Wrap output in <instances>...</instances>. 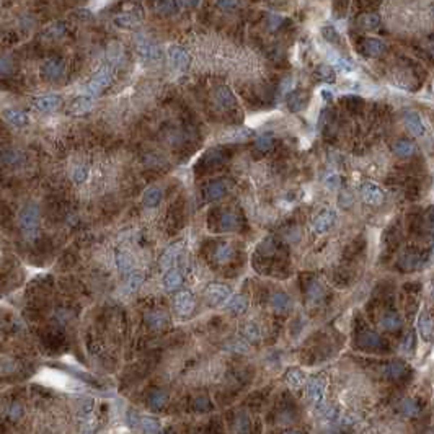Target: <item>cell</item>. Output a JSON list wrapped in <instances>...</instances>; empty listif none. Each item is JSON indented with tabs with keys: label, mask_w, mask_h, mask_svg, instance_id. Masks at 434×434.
<instances>
[{
	"label": "cell",
	"mask_w": 434,
	"mask_h": 434,
	"mask_svg": "<svg viewBox=\"0 0 434 434\" xmlns=\"http://www.w3.org/2000/svg\"><path fill=\"white\" fill-rule=\"evenodd\" d=\"M251 136H253V131H251V129L240 127V129H235V131L227 132L224 140L225 142H245V140H248Z\"/></svg>",
	"instance_id": "36"
},
{
	"label": "cell",
	"mask_w": 434,
	"mask_h": 434,
	"mask_svg": "<svg viewBox=\"0 0 434 434\" xmlns=\"http://www.w3.org/2000/svg\"><path fill=\"white\" fill-rule=\"evenodd\" d=\"M407 374H408V367L405 366L402 361L390 362V364L385 367V375L392 380H402Z\"/></svg>",
	"instance_id": "29"
},
{
	"label": "cell",
	"mask_w": 434,
	"mask_h": 434,
	"mask_svg": "<svg viewBox=\"0 0 434 434\" xmlns=\"http://www.w3.org/2000/svg\"><path fill=\"white\" fill-rule=\"evenodd\" d=\"M21 408L18 407V405H13V407L10 408V418H13V420H16V418H20L21 416Z\"/></svg>",
	"instance_id": "61"
},
{
	"label": "cell",
	"mask_w": 434,
	"mask_h": 434,
	"mask_svg": "<svg viewBox=\"0 0 434 434\" xmlns=\"http://www.w3.org/2000/svg\"><path fill=\"white\" fill-rule=\"evenodd\" d=\"M142 281H144V274L142 273H131L129 274V279H127V284H126V287H127V291L129 292H136L139 287H140V284H142Z\"/></svg>",
	"instance_id": "47"
},
{
	"label": "cell",
	"mask_w": 434,
	"mask_h": 434,
	"mask_svg": "<svg viewBox=\"0 0 434 434\" xmlns=\"http://www.w3.org/2000/svg\"><path fill=\"white\" fill-rule=\"evenodd\" d=\"M338 204H339V208H343V209H349V208L354 204V196H353V193H351L349 190H341V191H339Z\"/></svg>",
	"instance_id": "48"
},
{
	"label": "cell",
	"mask_w": 434,
	"mask_h": 434,
	"mask_svg": "<svg viewBox=\"0 0 434 434\" xmlns=\"http://www.w3.org/2000/svg\"><path fill=\"white\" fill-rule=\"evenodd\" d=\"M237 431H240V433L250 431V418H248L247 413H242L237 418Z\"/></svg>",
	"instance_id": "53"
},
{
	"label": "cell",
	"mask_w": 434,
	"mask_h": 434,
	"mask_svg": "<svg viewBox=\"0 0 434 434\" xmlns=\"http://www.w3.org/2000/svg\"><path fill=\"white\" fill-rule=\"evenodd\" d=\"M199 162H201L199 163L201 170H213L225 162V155L220 149H211L209 152L204 154V157Z\"/></svg>",
	"instance_id": "14"
},
{
	"label": "cell",
	"mask_w": 434,
	"mask_h": 434,
	"mask_svg": "<svg viewBox=\"0 0 434 434\" xmlns=\"http://www.w3.org/2000/svg\"><path fill=\"white\" fill-rule=\"evenodd\" d=\"M116 265H118L119 271L122 274H131L134 271V260L132 256L124 250H119L116 253Z\"/></svg>",
	"instance_id": "28"
},
{
	"label": "cell",
	"mask_w": 434,
	"mask_h": 434,
	"mask_svg": "<svg viewBox=\"0 0 434 434\" xmlns=\"http://www.w3.org/2000/svg\"><path fill=\"white\" fill-rule=\"evenodd\" d=\"M217 5H219V8H222V10L232 11V10L238 8L240 0H217Z\"/></svg>",
	"instance_id": "55"
},
{
	"label": "cell",
	"mask_w": 434,
	"mask_h": 434,
	"mask_svg": "<svg viewBox=\"0 0 434 434\" xmlns=\"http://www.w3.org/2000/svg\"><path fill=\"white\" fill-rule=\"evenodd\" d=\"M394 152L398 157L408 158L416 152V145L408 139H400V140H397V144L394 145Z\"/></svg>",
	"instance_id": "32"
},
{
	"label": "cell",
	"mask_w": 434,
	"mask_h": 434,
	"mask_svg": "<svg viewBox=\"0 0 434 434\" xmlns=\"http://www.w3.org/2000/svg\"><path fill=\"white\" fill-rule=\"evenodd\" d=\"M324 183L328 190H336V188H339V177L336 173H328V175H325Z\"/></svg>",
	"instance_id": "54"
},
{
	"label": "cell",
	"mask_w": 434,
	"mask_h": 434,
	"mask_svg": "<svg viewBox=\"0 0 434 434\" xmlns=\"http://www.w3.org/2000/svg\"><path fill=\"white\" fill-rule=\"evenodd\" d=\"M284 380L287 382V385H289L291 389H294V390L302 389V387L306 385V375H304V372L301 371V369H296V367L289 369V371L286 372Z\"/></svg>",
	"instance_id": "25"
},
{
	"label": "cell",
	"mask_w": 434,
	"mask_h": 434,
	"mask_svg": "<svg viewBox=\"0 0 434 434\" xmlns=\"http://www.w3.org/2000/svg\"><path fill=\"white\" fill-rule=\"evenodd\" d=\"M403 118H405V124H407V127L410 129V132H412L413 136H416V137L425 136L426 126H425L423 119H421V116L416 113V111H405Z\"/></svg>",
	"instance_id": "10"
},
{
	"label": "cell",
	"mask_w": 434,
	"mask_h": 434,
	"mask_svg": "<svg viewBox=\"0 0 434 434\" xmlns=\"http://www.w3.org/2000/svg\"><path fill=\"white\" fill-rule=\"evenodd\" d=\"M155 11L158 15H172L177 11L175 0H155Z\"/></svg>",
	"instance_id": "42"
},
{
	"label": "cell",
	"mask_w": 434,
	"mask_h": 434,
	"mask_svg": "<svg viewBox=\"0 0 434 434\" xmlns=\"http://www.w3.org/2000/svg\"><path fill=\"white\" fill-rule=\"evenodd\" d=\"M137 51H139V54L149 62H154L160 57V49H158V46L144 36H139V39H137Z\"/></svg>",
	"instance_id": "11"
},
{
	"label": "cell",
	"mask_w": 434,
	"mask_h": 434,
	"mask_svg": "<svg viewBox=\"0 0 434 434\" xmlns=\"http://www.w3.org/2000/svg\"><path fill=\"white\" fill-rule=\"evenodd\" d=\"M271 306L276 312L284 314L287 310H291L292 302H291V297L287 296L286 292H274L271 296Z\"/></svg>",
	"instance_id": "26"
},
{
	"label": "cell",
	"mask_w": 434,
	"mask_h": 434,
	"mask_svg": "<svg viewBox=\"0 0 434 434\" xmlns=\"http://www.w3.org/2000/svg\"><path fill=\"white\" fill-rule=\"evenodd\" d=\"M292 87H294V79L289 77V79H286L283 82V85H281V92H283V93H289V92H292Z\"/></svg>",
	"instance_id": "60"
},
{
	"label": "cell",
	"mask_w": 434,
	"mask_h": 434,
	"mask_svg": "<svg viewBox=\"0 0 434 434\" xmlns=\"http://www.w3.org/2000/svg\"><path fill=\"white\" fill-rule=\"evenodd\" d=\"M336 224V213L333 209H322L319 214L314 217L312 228L315 233H326L330 228Z\"/></svg>",
	"instance_id": "6"
},
{
	"label": "cell",
	"mask_w": 434,
	"mask_h": 434,
	"mask_svg": "<svg viewBox=\"0 0 434 434\" xmlns=\"http://www.w3.org/2000/svg\"><path fill=\"white\" fill-rule=\"evenodd\" d=\"M93 105H95V97H92V95H82V97H79L72 103V113L74 114L89 113V111L93 108Z\"/></svg>",
	"instance_id": "27"
},
{
	"label": "cell",
	"mask_w": 434,
	"mask_h": 434,
	"mask_svg": "<svg viewBox=\"0 0 434 434\" xmlns=\"http://www.w3.org/2000/svg\"><path fill=\"white\" fill-rule=\"evenodd\" d=\"M330 61H331L333 67L341 70V72H344V74H348V72H351V70L354 69V66L348 59H344V57L335 54V52H331V54H330Z\"/></svg>",
	"instance_id": "41"
},
{
	"label": "cell",
	"mask_w": 434,
	"mask_h": 434,
	"mask_svg": "<svg viewBox=\"0 0 434 434\" xmlns=\"http://www.w3.org/2000/svg\"><path fill=\"white\" fill-rule=\"evenodd\" d=\"M304 387H306V392L310 402L315 403L317 407L324 403L325 392H326V379L324 375H315V377L306 380V385Z\"/></svg>",
	"instance_id": "4"
},
{
	"label": "cell",
	"mask_w": 434,
	"mask_h": 434,
	"mask_svg": "<svg viewBox=\"0 0 434 434\" xmlns=\"http://www.w3.org/2000/svg\"><path fill=\"white\" fill-rule=\"evenodd\" d=\"M418 330H420L421 338H423V341L430 343L433 339V319L430 317V314L421 312L418 319Z\"/></svg>",
	"instance_id": "24"
},
{
	"label": "cell",
	"mask_w": 434,
	"mask_h": 434,
	"mask_svg": "<svg viewBox=\"0 0 434 434\" xmlns=\"http://www.w3.org/2000/svg\"><path fill=\"white\" fill-rule=\"evenodd\" d=\"M193 408L196 412H209L211 410V400L208 397H198L195 402H193Z\"/></svg>",
	"instance_id": "52"
},
{
	"label": "cell",
	"mask_w": 434,
	"mask_h": 434,
	"mask_svg": "<svg viewBox=\"0 0 434 434\" xmlns=\"http://www.w3.org/2000/svg\"><path fill=\"white\" fill-rule=\"evenodd\" d=\"M147 403H149V407H150L152 410H162V408H165V407H167V403H168V395L165 394V392H162V390H154V392H152V394L149 395Z\"/></svg>",
	"instance_id": "37"
},
{
	"label": "cell",
	"mask_w": 434,
	"mask_h": 434,
	"mask_svg": "<svg viewBox=\"0 0 434 434\" xmlns=\"http://www.w3.org/2000/svg\"><path fill=\"white\" fill-rule=\"evenodd\" d=\"M255 145H256V149L261 150V152L271 150L274 147V137H273V134H263V136H260V137L256 139Z\"/></svg>",
	"instance_id": "45"
},
{
	"label": "cell",
	"mask_w": 434,
	"mask_h": 434,
	"mask_svg": "<svg viewBox=\"0 0 434 434\" xmlns=\"http://www.w3.org/2000/svg\"><path fill=\"white\" fill-rule=\"evenodd\" d=\"M227 309L230 310L232 314L235 315H242L247 312L248 309V301L245 296H233L230 301L227 302Z\"/></svg>",
	"instance_id": "34"
},
{
	"label": "cell",
	"mask_w": 434,
	"mask_h": 434,
	"mask_svg": "<svg viewBox=\"0 0 434 434\" xmlns=\"http://www.w3.org/2000/svg\"><path fill=\"white\" fill-rule=\"evenodd\" d=\"M87 175H89V167H87V165H77L72 170V178H74L75 183H82V181H85Z\"/></svg>",
	"instance_id": "50"
},
{
	"label": "cell",
	"mask_w": 434,
	"mask_h": 434,
	"mask_svg": "<svg viewBox=\"0 0 434 434\" xmlns=\"http://www.w3.org/2000/svg\"><path fill=\"white\" fill-rule=\"evenodd\" d=\"M322 97H324L325 102H331V100H333V93L330 90L324 89V90H322Z\"/></svg>",
	"instance_id": "63"
},
{
	"label": "cell",
	"mask_w": 434,
	"mask_h": 434,
	"mask_svg": "<svg viewBox=\"0 0 434 434\" xmlns=\"http://www.w3.org/2000/svg\"><path fill=\"white\" fill-rule=\"evenodd\" d=\"M217 225H219L220 230L224 232H232V230H237L238 225H240V219H238V214L233 213V211H224L220 216H219V220H217Z\"/></svg>",
	"instance_id": "18"
},
{
	"label": "cell",
	"mask_w": 434,
	"mask_h": 434,
	"mask_svg": "<svg viewBox=\"0 0 434 434\" xmlns=\"http://www.w3.org/2000/svg\"><path fill=\"white\" fill-rule=\"evenodd\" d=\"M415 349V333H408L403 339V351L405 353H410V351Z\"/></svg>",
	"instance_id": "57"
},
{
	"label": "cell",
	"mask_w": 434,
	"mask_h": 434,
	"mask_svg": "<svg viewBox=\"0 0 434 434\" xmlns=\"http://www.w3.org/2000/svg\"><path fill=\"white\" fill-rule=\"evenodd\" d=\"M64 72H66V66H64L62 61H57V59H51L44 64L43 67V74L48 77L49 80H57L61 79Z\"/></svg>",
	"instance_id": "22"
},
{
	"label": "cell",
	"mask_w": 434,
	"mask_h": 434,
	"mask_svg": "<svg viewBox=\"0 0 434 434\" xmlns=\"http://www.w3.org/2000/svg\"><path fill=\"white\" fill-rule=\"evenodd\" d=\"M361 51L362 54L367 57H379L385 51V44L380 39L369 38V39H364V43L361 46Z\"/></svg>",
	"instance_id": "21"
},
{
	"label": "cell",
	"mask_w": 434,
	"mask_h": 434,
	"mask_svg": "<svg viewBox=\"0 0 434 434\" xmlns=\"http://www.w3.org/2000/svg\"><path fill=\"white\" fill-rule=\"evenodd\" d=\"M359 23L364 30H375V28L380 25V18H379V15H375V13H366L359 18Z\"/></svg>",
	"instance_id": "44"
},
{
	"label": "cell",
	"mask_w": 434,
	"mask_h": 434,
	"mask_svg": "<svg viewBox=\"0 0 434 434\" xmlns=\"http://www.w3.org/2000/svg\"><path fill=\"white\" fill-rule=\"evenodd\" d=\"M268 21H269V28H271V30H276L281 23H283V16L278 15V13H269Z\"/></svg>",
	"instance_id": "58"
},
{
	"label": "cell",
	"mask_w": 434,
	"mask_h": 434,
	"mask_svg": "<svg viewBox=\"0 0 434 434\" xmlns=\"http://www.w3.org/2000/svg\"><path fill=\"white\" fill-rule=\"evenodd\" d=\"M325 297V289L324 286H322L320 283H312L309 287H307V301L309 304H312V306H319V304L324 301Z\"/></svg>",
	"instance_id": "30"
},
{
	"label": "cell",
	"mask_w": 434,
	"mask_h": 434,
	"mask_svg": "<svg viewBox=\"0 0 434 434\" xmlns=\"http://www.w3.org/2000/svg\"><path fill=\"white\" fill-rule=\"evenodd\" d=\"M11 70V61L8 57H0V75L8 74Z\"/></svg>",
	"instance_id": "59"
},
{
	"label": "cell",
	"mask_w": 434,
	"mask_h": 434,
	"mask_svg": "<svg viewBox=\"0 0 434 434\" xmlns=\"http://www.w3.org/2000/svg\"><path fill=\"white\" fill-rule=\"evenodd\" d=\"M214 98H216L217 107H219L220 109H224V111H230V109H233L237 107L235 97H233L232 90L228 89V87H225V85L217 87L216 93H214Z\"/></svg>",
	"instance_id": "8"
},
{
	"label": "cell",
	"mask_w": 434,
	"mask_h": 434,
	"mask_svg": "<svg viewBox=\"0 0 434 434\" xmlns=\"http://www.w3.org/2000/svg\"><path fill=\"white\" fill-rule=\"evenodd\" d=\"M400 412L405 416H416L420 415L421 412V407L416 398H405V400L400 403Z\"/></svg>",
	"instance_id": "39"
},
{
	"label": "cell",
	"mask_w": 434,
	"mask_h": 434,
	"mask_svg": "<svg viewBox=\"0 0 434 434\" xmlns=\"http://www.w3.org/2000/svg\"><path fill=\"white\" fill-rule=\"evenodd\" d=\"M163 193L160 188H149L147 191L144 193V204L149 208H155L158 203L162 201Z\"/></svg>",
	"instance_id": "40"
},
{
	"label": "cell",
	"mask_w": 434,
	"mask_h": 434,
	"mask_svg": "<svg viewBox=\"0 0 434 434\" xmlns=\"http://www.w3.org/2000/svg\"><path fill=\"white\" fill-rule=\"evenodd\" d=\"M62 100L59 95H46L36 100V108L43 113H51V111H56L61 107Z\"/></svg>",
	"instance_id": "23"
},
{
	"label": "cell",
	"mask_w": 434,
	"mask_h": 434,
	"mask_svg": "<svg viewBox=\"0 0 434 434\" xmlns=\"http://www.w3.org/2000/svg\"><path fill=\"white\" fill-rule=\"evenodd\" d=\"M228 190V185L225 180H214L204 188V198L208 201H217V199L224 198V195Z\"/></svg>",
	"instance_id": "15"
},
{
	"label": "cell",
	"mask_w": 434,
	"mask_h": 434,
	"mask_svg": "<svg viewBox=\"0 0 434 434\" xmlns=\"http://www.w3.org/2000/svg\"><path fill=\"white\" fill-rule=\"evenodd\" d=\"M38 225H39V211L34 204H28L20 213V227L25 238L33 242L38 237Z\"/></svg>",
	"instance_id": "1"
},
{
	"label": "cell",
	"mask_w": 434,
	"mask_h": 434,
	"mask_svg": "<svg viewBox=\"0 0 434 434\" xmlns=\"http://www.w3.org/2000/svg\"><path fill=\"white\" fill-rule=\"evenodd\" d=\"M64 33H66V26H64L62 23H56V25H52V26L48 28V31H46V36L52 38V39H57V38H61Z\"/></svg>",
	"instance_id": "51"
},
{
	"label": "cell",
	"mask_w": 434,
	"mask_h": 434,
	"mask_svg": "<svg viewBox=\"0 0 434 434\" xmlns=\"http://www.w3.org/2000/svg\"><path fill=\"white\" fill-rule=\"evenodd\" d=\"M3 116L10 124H13L16 127H23L28 122L26 113H23V111H20V109H7L3 113Z\"/></svg>",
	"instance_id": "38"
},
{
	"label": "cell",
	"mask_w": 434,
	"mask_h": 434,
	"mask_svg": "<svg viewBox=\"0 0 434 434\" xmlns=\"http://www.w3.org/2000/svg\"><path fill=\"white\" fill-rule=\"evenodd\" d=\"M111 80H113V69L109 66L102 67L93 75V79L89 82V85H87V95H92V97L100 95L107 87H109Z\"/></svg>",
	"instance_id": "2"
},
{
	"label": "cell",
	"mask_w": 434,
	"mask_h": 434,
	"mask_svg": "<svg viewBox=\"0 0 434 434\" xmlns=\"http://www.w3.org/2000/svg\"><path fill=\"white\" fill-rule=\"evenodd\" d=\"M403 322L400 319V315H398L397 312H389L385 314L382 317V320H380V326L384 328V330L387 331H395L398 330V328H402Z\"/></svg>",
	"instance_id": "31"
},
{
	"label": "cell",
	"mask_w": 434,
	"mask_h": 434,
	"mask_svg": "<svg viewBox=\"0 0 434 434\" xmlns=\"http://www.w3.org/2000/svg\"><path fill=\"white\" fill-rule=\"evenodd\" d=\"M180 3L183 5L185 8H195L199 5V0H180Z\"/></svg>",
	"instance_id": "62"
},
{
	"label": "cell",
	"mask_w": 434,
	"mask_h": 434,
	"mask_svg": "<svg viewBox=\"0 0 434 434\" xmlns=\"http://www.w3.org/2000/svg\"><path fill=\"white\" fill-rule=\"evenodd\" d=\"M322 34H324L325 39H328V41L338 39V33L335 30V26H331V25H325L324 28H322Z\"/></svg>",
	"instance_id": "56"
},
{
	"label": "cell",
	"mask_w": 434,
	"mask_h": 434,
	"mask_svg": "<svg viewBox=\"0 0 434 434\" xmlns=\"http://www.w3.org/2000/svg\"><path fill=\"white\" fill-rule=\"evenodd\" d=\"M163 286L167 287L168 291H175L178 289V287L183 284V273H181V269L178 268H168V271L165 273V276H163Z\"/></svg>",
	"instance_id": "20"
},
{
	"label": "cell",
	"mask_w": 434,
	"mask_h": 434,
	"mask_svg": "<svg viewBox=\"0 0 434 434\" xmlns=\"http://www.w3.org/2000/svg\"><path fill=\"white\" fill-rule=\"evenodd\" d=\"M168 322H170L168 315L163 310H152V312L145 315V325L154 331L165 330L168 326Z\"/></svg>",
	"instance_id": "13"
},
{
	"label": "cell",
	"mask_w": 434,
	"mask_h": 434,
	"mask_svg": "<svg viewBox=\"0 0 434 434\" xmlns=\"http://www.w3.org/2000/svg\"><path fill=\"white\" fill-rule=\"evenodd\" d=\"M168 59H170V64L178 70H186L191 62L190 54H188L186 49H183L181 46H172V48L168 49Z\"/></svg>",
	"instance_id": "9"
},
{
	"label": "cell",
	"mask_w": 434,
	"mask_h": 434,
	"mask_svg": "<svg viewBox=\"0 0 434 434\" xmlns=\"http://www.w3.org/2000/svg\"><path fill=\"white\" fill-rule=\"evenodd\" d=\"M228 296H230V289L225 284H219V283H213L206 287L204 291V299H206L208 306L211 307H217L220 304H224Z\"/></svg>",
	"instance_id": "5"
},
{
	"label": "cell",
	"mask_w": 434,
	"mask_h": 434,
	"mask_svg": "<svg viewBox=\"0 0 434 434\" xmlns=\"http://www.w3.org/2000/svg\"><path fill=\"white\" fill-rule=\"evenodd\" d=\"M183 248H185L183 243H175V245H172V247H168L160 256V261H158L160 263V266L167 268V269L172 268L175 263L183 256Z\"/></svg>",
	"instance_id": "12"
},
{
	"label": "cell",
	"mask_w": 434,
	"mask_h": 434,
	"mask_svg": "<svg viewBox=\"0 0 434 434\" xmlns=\"http://www.w3.org/2000/svg\"><path fill=\"white\" fill-rule=\"evenodd\" d=\"M307 100H309V95L304 90L289 92V97H287V107H289L291 111L297 113V111H302L304 108H306Z\"/></svg>",
	"instance_id": "19"
},
{
	"label": "cell",
	"mask_w": 434,
	"mask_h": 434,
	"mask_svg": "<svg viewBox=\"0 0 434 434\" xmlns=\"http://www.w3.org/2000/svg\"><path fill=\"white\" fill-rule=\"evenodd\" d=\"M361 198L366 204H369V206H380V204L384 203L385 195H384V191L380 190L379 185L364 183L361 186Z\"/></svg>",
	"instance_id": "7"
},
{
	"label": "cell",
	"mask_w": 434,
	"mask_h": 434,
	"mask_svg": "<svg viewBox=\"0 0 434 434\" xmlns=\"http://www.w3.org/2000/svg\"><path fill=\"white\" fill-rule=\"evenodd\" d=\"M317 75H319V79L325 80V82H335V70H333L331 66H320L319 69H317Z\"/></svg>",
	"instance_id": "49"
},
{
	"label": "cell",
	"mask_w": 434,
	"mask_h": 434,
	"mask_svg": "<svg viewBox=\"0 0 434 434\" xmlns=\"http://www.w3.org/2000/svg\"><path fill=\"white\" fill-rule=\"evenodd\" d=\"M356 343L361 346V348H366V349H375V348H380L384 343V339L380 338L379 333H375L372 330H367V331H362L359 336H357Z\"/></svg>",
	"instance_id": "16"
},
{
	"label": "cell",
	"mask_w": 434,
	"mask_h": 434,
	"mask_svg": "<svg viewBox=\"0 0 434 434\" xmlns=\"http://www.w3.org/2000/svg\"><path fill=\"white\" fill-rule=\"evenodd\" d=\"M233 256H235V250H233L232 245L227 243V242H222V243L217 245V247L214 248V253H213V258L217 265H227V263L232 261Z\"/></svg>",
	"instance_id": "17"
},
{
	"label": "cell",
	"mask_w": 434,
	"mask_h": 434,
	"mask_svg": "<svg viewBox=\"0 0 434 434\" xmlns=\"http://www.w3.org/2000/svg\"><path fill=\"white\" fill-rule=\"evenodd\" d=\"M139 425L142 426L144 433H158L160 431V421H158L157 418H152V416H144V418H140Z\"/></svg>",
	"instance_id": "43"
},
{
	"label": "cell",
	"mask_w": 434,
	"mask_h": 434,
	"mask_svg": "<svg viewBox=\"0 0 434 434\" xmlns=\"http://www.w3.org/2000/svg\"><path fill=\"white\" fill-rule=\"evenodd\" d=\"M114 25L119 28H134L140 23V16H136V13L129 11V13H121L118 16H114Z\"/></svg>",
	"instance_id": "35"
},
{
	"label": "cell",
	"mask_w": 434,
	"mask_h": 434,
	"mask_svg": "<svg viewBox=\"0 0 434 434\" xmlns=\"http://www.w3.org/2000/svg\"><path fill=\"white\" fill-rule=\"evenodd\" d=\"M173 304H175V312H177V315L181 317V319H188V317L193 315V312H195L196 309V297L191 291L183 289L177 292Z\"/></svg>",
	"instance_id": "3"
},
{
	"label": "cell",
	"mask_w": 434,
	"mask_h": 434,
	"mask_svg": "<svg viewBox=\"0 0 434 434\" xmlns=\"http://www.w3.org/2000/svg\"><path fill=\"white\" fill-rule=\"evenodd\" d=\"M398 263H400V266L403 269L410 271V269H415L416 266L421 265V258L418 253H415V251H405V253H402L400 258H398Z\"/></svg>",
	"instance_id": "33"
},
{
	"label": "cell",
	"mask_w": 434,
	"mask_h": 434,
	"mask_svg": "<svg viewBox=\"0 0 434 434\" xmlns=\"http://www.w3.org/2000/svg\"><path fill=\"white\" fill-rule=\"evenodd\" d=\"M242 335L248 343H256L258 339H260V330H258V326L255 324H247L243 326Z\"/></svg>",
	"instance_id": "46"
}]
</instances>
